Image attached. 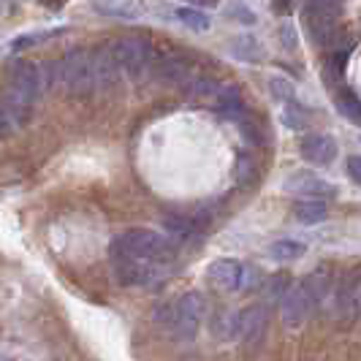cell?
Here are the masks:
<instances>
[{
  "instance_id": "cell-33",
  "label": "cell",
  "mask_w": 361,
  "mask_h": 361,
  "mask_svg": "<svg viewBox=\"0 0 361 361\" xmlns=\"http://www.w3.org/2000/svg\"><path fill=\"white\" fill-rule=\"evenodd\" d=\"M231 8H234L236 14H239V17H236L239 22H245V25H253V22H255V14H253V11H247V8L242 6V3H234Z\"/></svg>"
},
{
  "instance_id": "cell-3",
  "label": "cell",
  "mask_w": 361,
  "mask_h": 361,
  "mask_svg": "<svg viewBox=\"0 0 361 361\" xmlns=\"http://www.w3.org/2000/svg\"><path fill=\"white\" fill-rule=\"evenodd\" d=\"M111 52H114L117 66H120L128 76H133V79H139L142 73H147V68H149L152 60H155L152 41L147 36H139V33L117 38V41L111 44Z\"/></svg>"
},
{
  "instance_id": "cell-17",
  "label": "cell",
  "mask_w": 361,
  "mask_h": 361,
  "mask_svg": "<svg viewBox=\"0 0 361 361\" xmlns=\"http://www.w3.org/2000/svg\"><path fill=\"white\" fill-rule=\"evenodd\" d=\"M215 106L226 114V117H239L245 111V98L236 85H220L215 95Z\"/></svg>"
},
{
  "instance_id": "cell-4",
  "label": "cell",
  "mask_w": 361,
  "mask_h": 361,
  "mask_svg": "<svg viewBox=\"0 0 361 361\" xmlns=\"http://www.w3.org/2000/svg\"><path fill=\"white\" fill-rule=\"evenodd\" d=\"M204 312H207V302L199 290H190L180 296V302L174 305V334L180 343H193L196 334L201 329V321H204Z\"/></svg>"
},
{
  "instance_id": "cell-5",
  "label": "cell",
  "mask_w": 361,
  "mask_h": 361,
  "mask_svg": "<svg viewBox=\"0 0 361 361\" xmlns=\"http://www.w3.org/2000/svg\"><path fill=\"white\" fill-rule=\"evenodd\" d=\"M359 288H361V269L345 271L337 283V288L331 290V305H334V318L345 329L359 321Z\"/></svg>"
},
{
  "instance_id": "cell-7",
  "label": "cell",
  "mask_w": 361,
  "mask_h": 361,
  "mask_svg": "<svg viewBox=\"0 0 361 361\" xmlns=\"http://www.w3.org/2000/svg\"><path fill=\"white\" fill-rule=\"evenodd\" d=\"M302 19L307 27L310 38L315 47H331L340 49V14H326V11H315V8H302Z\"/></svg>"
},
{
  "instance_id": "cell-9",
  "label": "cell",
  "mask_w": 361,
  "mask_h": 361,
  "mask_svg": "<svg viewBox=\"0 0 361 361\" xmlns=\"http://www.w3.org/2000/svg\"><path fill=\"white\" fill-rule=\"evenodd\" d=\"M90 63H92V79H95V92H109L117 87L120 79V66L114 60L111 47H95L90 49Z\"/></svg>"
},
{
  "instance_id": "cell-11",
  "label": "cell",
  "mask_w": 361,
  "mask_h": 361,
  "mask_svg": "<svg viewBox=\"0 0 361 361\" xmlns=\"http://www.w3.org/2000/svg\"><path fill=\"white\" fill-rule=\"evenodd\" d=\"M44 85H47V79H44V73H41V68H38L36 63L19 60V63L11 66V71H8V87H14L22 95L33 98V101L41 95Z\"/></svg>"
},
{
  "instance_id": "cell-20",
  "label": "cell",
  "mask_w": 361,
  "mask_h": 361,
  "mask_svg": "<svg viewBox=\"0 0 361 361\" xmlns=\"http://www.w3.org/2000/svg\"><path fill=\"white\" fill-rule=\"evenodd\" d=\"M307 253V245L305 242H296V239H277L269 247V255L274 261H296Z\"/></svg>"
},
{
  "instance_id": "cell-8",
  "label": "cell",
  "mask_w": 361,
  "mask_h": 361,
  "mask_svg": "<svg viewBox=\"0 0 361 361\" xmlns=\"http://www.w3.org/2000/svg\"><path fill=\"white\" fill-rule=\"evenodd\" d=\"M269 329V312L264 305H250L236 315V334L245 345H261Z\"/></svg>"
},
{
  "instance_id": "cell-32",
  "label": "cell",
  "mask_w": 361,
  "mask_h": 361,
  "mask_svg": "<svg viewBox=\"0 0 361 361\" xmlns=\"http://www.w3.org/2000/svg\"><path fill=\"white\" fill-rule=\"evenodd\" d=\"M280 36H283V47H286V49H296V30H293L290 25H283Z\"/></svg>"
},
{
  "instance_id": "cell-15",
  "label": "cell",
  "mask_w": 361,
  "mask_h": 361,
  "mask_svg": "<svg viewBox=\"0 0 361 361\" xmlns=\"http://www.w3.org/2000/svg\"><path fill=\"white\" fill-rule=\"evenodd\" d=\"M302 158L312 166H329L337 158V145L326 133H312L302 142Z\"/></svg>"
},
{
  "instance_id": "cell-35",
  "label": "cell",
  "mask_w": 361,
  "mask_h": 361,
  "mask_svg": "<svg viewBox=\"0 0 361 361\" xmlns=\"http://www.w3.org/2000/svg\"><path fill=\"white\" fill-rule=\"evenodd\" d=\"M8 133H14V128H11V123H8V117L3 114V109H0V139L8 136Z\"/></svg>"
},
{
  "instance_id": "cell-38",
  "label": "cell",
  "mask_w": 361,
  "mask_h": 361,
  "mask_svg": "<svg viewBox=\"0 0 361 361\" xmlns=\"http://www.w3.org/2000/svg\"><path fill=\"white\" fill-rule=\"evenodd\" d=\"M359 318H361V288H359Z\"/></svg>"
},
{
  "instance_id": "cell-30",
  "label": "cell",
  "mask_w": 361,
  "mask_h": 361,
  "mask_svg": "<svg viewBox=\"0 0 361 361\" xmlns=\"http://www.w3.org/2000/svg\"><path fill=\"white\" fill-rule=\"evenodd\" d=\"M348 174H350V180L361 185V155H350L348 158Z\"/></svg>"
},
{
  "instance_id": "cell-24",
  "label": "cell",
  "mask_w": 361,
  "mask_h": 361,
  "mask_svg": "<svg viewBox=\"0 0 361 361\" xmlns=\"http://www.w3.org/2000/svg\"><path fill=\"white\" fill-rule=\"evenodd\" d=\"M177 19H180L185 27H190V30H209V25H212V19L207 17L201 8H177Z\"/></svg>"
},
{
  "instance_id": "cell-25",
  "label": "cell",
  "mask_w": 361,
  "mask_h": 361,
  "mask_svg": "<svg viewBox=\"0 0 361 361\" xmlns=\"http://www.w3.org/2000/svg\"><path fill=\"white\" fill-rule=\"evenodd\" d=\"M290 286H293V283H290L288 271H280V274H274V277H269V286H267V299H269V302H280V299L286 296V290H288Z\"/></svg>"
},
{
  "instance_id": "cell-34",
  "label": "cell",
  "mask_w": 361,
  "mask_h": 361,
  "mask_svg": "<svg viewBox=\"0 0 361 361\" xmlns=\"http://www.w3.org/2000/svg\"><path fill=\"white\" fill-rule=\"evenodd\" d=\"M290 6H293V0H271V8H274V14H280V17L290 14Z\"/></svg>"
},
{
  "instance_id": "cell-18",
  "label": "cell",
  "mask_w": 361,
  "mask_h": 361,
  "mask_svg": "<svg viewBox=\"0 0 361 361\" xmlns=\"http://www.w3.org/2000/svg\"><path fill=\"white\" fill-rule=\"evenodd\" d=\"M305 288H307L310 299H312V305H315V307H318V305H324L326 296L331 293V277H329V269L321 267V269L312 271L307 280H305Z\"/></svg>"
},
{
  "instance_id": "cell-19",
  "label": "cell",
  "mask_w": 361,
  "mask_h": 361,
  "mask_svg": "<svg viewBox=\"0 0 361 361\" xmlns=\"http://www.w3.org/2000/svg\"><path fill=\"white\" fill-rule=\"evenodd\" d=\"M334 106H337V111L343 114L345 120H350V123L361 126V98L353 90H348V87L337 90V95H334Z\"/></svg>"
},
{
  "instance_id": "cell-28",
  "label": "cell",
  "mask_w": 361,
  "mask_h": 361,
  "mask_svg": "<svg viewBox=\"0 0 361 361\" xmlns=\"http://www.w3.org/2000/svg\"><path fill=\"white\" fill-rule=\"evenodd\" d=\"M345 0H305V8H315V11H326V14H340Z\"/></svg>"
},
{
  "instance_id": "cell-6",
  "label": "cell",
  "mask_w": 361,
  "mask_h": 361,
  "mask_svg": "<svg viewBox=\"0 0 361 361\" xmlns=\"http://www.w3.org/2000/svg\"><path fill=\"white\" fill-rule=\"evenodd\" d=\"M114 255V277L120 286H152L158 280V267L149 258H133V255Z\"/></svg>"
},
{
  "instance_id": "cell-16",
  "label": "cell",
  "mask_w": 361,
  "mask_h": 361,
  "mask_svg": "<svg viewBox=\"0 0 361 361\" xmlns=\"http://www.w3.org/2000/svg\"><path fill=\"white\" fill-rule=\"evenodd\" d=\"M293 217L299 220V223H305V226H315V223H324L326 217H329V207H326L324 199H299L293 204Z\"/></svg>"
},
{
  "instance_id": "cell-37",
  "label": "cell",
  "mask_w": 361,
  "mask_h": 361,
  "mask_svg": "<svg viewBox=\"0 0 361 361\" xmlns=\"http://www.w3.org/2000/svg\"><path fill=\"white\" fill-rule=\"evenodd\" d=\"M193 3H199V6H217L220 0H193Z\"/></svg>"
},
{
  "instance_id": "cell-36",
  "label": "cell",
  "mask_w": 361,
  "mask_h": 361,
  "mask_svg": "<svg viewBox=\"0 0 361 361\" xmlns=\"http://www.w3.org/2000/svg\"><path fill=\"white\" fill-rule=\"evenodd\" d=\"M41 6H47V8L57 11V8H63V6H66V0H41Z\"/></svg>"
},
{
  "instance_id": "cell-22",
  "label": "cell",
  "mask_w": 361,
  "mask_h": 361,
  "mask_svg": "<svg viewBox=\"0 0 361 361\" xmlns=\"http://www.w3.org/2000/svg\"><path fill=\"white\" fill-rule=\"evenodd\" d=\"M92 8L101 11L104 17H117V19H128L133 17V3H123V0H92Z\"/></svg>"
},
{
  "instance_id": "cell-29",
  "label": "cell",
  "mask_w": 361,
  "mask_h": 361,
  "mask_svg": "<svg viewBox=\"0 0 361 361\" xmlns=\"http://www.w3.org/2000/svg\"><path fill=\"white\" fill-rule=\"evenodd\" d=\"M261 286V269L258 267H245L242 269V286L239 288H245V290H253Z\"/></svg>"
},
{
  "instance_id": "cell-26",
  "label": "cell",
  "mask_w": 361,
  "mask_h": 361,
  "mask_svg": "<svg viewBox=\"0 0 361 361\" xmlns=\"http://www.w3.org/2000/svg\"><path fill=\"white\" fill-rule=\"evenodd\" d=\"M188 87H190V95L193 98H212L215 101L217 95V85L215 79H207V76H199V79H193V82H188Z\"/></svg>"
},
{
  "instance_id": "cell-31",
  "label": "cell",
  "mask_w": 361,
  "mask_h": 361,
  "mask_svg": "<svg viewBox=\"0 0 361 361\" xmlns=\"http://www.w3.org/2000/svg\"><path fill=\"white\" fill-rule=\"evenodd\" d=\"M155 321L161 326H169V329H171V324H174V307H171V305H169V307H158Z\"/></svg>"
},
{
  "instance_id": "cell-13",
  "label": "cell",
  "mask_w": 361,
  "mask_h": 361,
  "mask_svg": "<svg viewBox=\"0 0 361 361\" xmlns=\"http://www.w3.org/2000/svg\"><path fill=\"white\" fill-rule=\"evenodd\" d=\"M155 63V79L163 85H182L190 76V57L182 52H166Z\"/></svg>"
},
{
  "instance_id": "cell-12",
  "label": "cell",
  "mask_w": 361,
  "mask_h": 361,
  "mask_svg": "<svg viewBox=\"0 0 361 361\" xmlns=\"http://www.w3.org/2000/svg\"><path fill=\"white\" fill-rule=\"evenodd\" d=\"M286 190L296 193V196H310V199H334L337 196V188L331 182L321 180L318 174H310V171H299V174H290L286 180Z\"/></svg>"
},
{
  "instance_id": "cell-23",
  "label": "cell",
  "mask_w": 361,
  "mask_h": 361,
  "mask_svg": "<svg viewBox=\"0 0 361 361\" xmlns=\"http://www.w3.org/2000/svg\"><path fill=\"white\" fill-rule=\"evenodd\" d=\"M234 54L239 60H245V63H261V57H264V47L250 36H242L236 38L234 44Z\"/></svg>"
},
{
  "instance_id": "cell-14",
  "label": "cell",
  "mask_w": 361,
  "mask_h": 361,
  "mask_svg": "<svg viewBox=\"0 0 361 361\" xmlns=\"http://www.w3.org/2000/svg\"><path fill=\"white\" fill-rule=\"evenodd\" d=\"M242 264L234 261V258H220V261H212L209 269H207V277L209 283L215 286L217 290L223 293H231V290H239L242 286Z\"/></svg>"
},
{
  "instance_id": "cell-21",
  "label": "cell",
  "mask_w": 361,
  "mask_h": 361,
  "mask_svg": "<svg viewBox=\"0 0 361 361\" xmlns=\"http://www.w3.org/2000/svg\"><path fill=\"white\" fill-rule=\"evenodd\" d=\"M310 120H312L310 109H305L299 101H293V98L286 101V109H283V123H286L290 130H302V128H307Z\"/></svg>"
},
{
  "instance_id": "cell-2",
  "label": "cell",
  "mask_w": 361,
  "mask_h": 361,
  "mask_svg": "<svg viewBox=\"0 0 361 361\" xmlns=\"http://www.w3.org/2000/svg\"><path fill=\"white\" fill-rule=\"evenodd\" d=\"M57 82L73 98L92 95L95 92V79H92L90 49H71V52L63 54V60L57 66Z\"/></svg>"
},
{
  "instance_id": "cell-27",
  "label": "cell",
  "mask_w": 361,
  "mask_h": 361,
  "mask_svg": "<svg viewBox=\"0 0 361 361\" xmlns=\"http://www.w3.org/2000/svg\"><path fill=\"white\" fill-rule=\"evenodd\" d=\"M269 92L277 98V101H288V98H293V87H290L288 79H283V76H271Z\"/></svg>"
},
{
  "instance_id": "cell-10",
  "label": "cell",
  "mask_w": 361,
  "mask_h": 361,
  "mask_svg": "<svg viewBox=\"0 0 361 361\" xmlns=\"http://www.w3.org/2000/svg\"><path fill=\"white\" fill-rule=\"evenodd\" d=\"M280 305H283V324L288 326V329H299V326L307 321L312 307H315L312 299H310L307 288H305V283L290 286L286 290V296L280 299Z\"/></svg>"
},
{
  "instance_id": "cell-1",
  "label": "cell",
  "mask_w": 361,
  "mask_h": 361,
  "mask_svg": "<svg viewBox=\"0 0 361 361\" xmlns=\"http://www.w3.org/2000/svg\"><path fill=\"white\" fill-rule=\"evenodd\" d=\"M111 253L133 255V258H149V261H169L177 253V245L163 234H155L149 228H130L114 239Z\"/></svg>"
}]
</instances>
